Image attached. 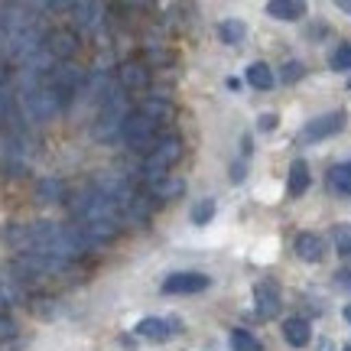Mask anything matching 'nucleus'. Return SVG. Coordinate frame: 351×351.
I'll use <instances>...</instances> for the list:
<instances>
[{"mask_svg":"<svg viewBox=\"0 0 351 351\" xmlns=\"http://www.w3.org/2000/svg\"><path fill=\"white\" fill-rule=\"evenodd\" d=\"M121 137H124V143L130 147V150L147 153V156H150V153L156 150V143H160V121H153L150 114H143L137 108V111L127 114Z\"/></svg>","mask_w":351,"mask_h":351,"instance_id":"1","label":"nucleus"},{"mask_svg":"<svg viewBox=\"0 0 351 351\" xmlns=\"http://www.w3.org/2000/svg\"><path fill=\"white\" fill-rule=\"evenodd\" d=\"M65 195L62 182H56V179H46V182H39V199L43 202H59Z\"/></svg>","mask_w":351,"mask_h":351,"instance_id":"23","label":"nucleus"},{"mask_svg":"<svg viewBox=\"0 0 351 351\" xmlns=\"http://www.w3.org/2000/svg\"><path fill=\"white\" fill-rule=\"evenodd\" d=\"M72 13H75L72 20H75L78 29H98L101 20H104V16H101V13H104L101 3H72Z\"/></svg>","mask_w":351,"mask_h":351,"instance_id":"13","label":"nucleus"},{"mask_svg":"<svg viewBox=\"0 0 351 351\" xmlns=\"http://www.w3.org/2000/svg\"><path fill=\"white\" fill-rule=\"evenodd\" d=\"M16 335V326H13L7 315H0V341H7V339H13Z\"/></svg>","mask_w":351,"mask_h":351,"instance_id":"28","label":"nucleus"},{"mask_svg":"<svg viewBox=\"0 0 351 351\" xmlns=\"http://www.w3.org/2000/svg\"><path fill=\"white\" fill-rule=\"evenodd\" d=\"M247 85L261 88V91L274 88V69H270L267 62H251L247 65Z\"/></svg>","mask_w":351,"mask_h":351,"instance_id":"17","label":"nucleus"},{"mask_svg":"<svg viewBox=\"0 0 351 351\" xmlns=\"http://www.w3.org/2000/svg\"><path fill=\"white\" fill-rule=\"evenodd\" d=\"M345 319H348V322H351V302H348V306H345Z\"/></svg>","mask_w":351,"mask_h":351,"instance_id":"35","label":"nucleus"},{"mask_svg":"<svg viewBox=\"0 0 351 351\" xmlns=\"http://www.w3.org/2000/svg\"><path fill=\"white\" fill-rule=\"evenodd\" d=\"M328 182H332V189L335 192H341V195H351V160L348 163H339L332 173H328Z\"/></svg>","mask_w":351,"mask_h":351,"instance_id":"20","label":"nucleus"},{"mask_svg":"<svg viewBox=\"0 0 351 351\" xmlns=\"http://www.w3.org/2000/svg\"><path fill=\"white\" fill-rule=\"evenodd\" d=\"M267 13L274 20H302L306 16V3H300V0H270Z\"/></svg>","mask_w":351,"mask_h":351,"instance_id":"15","label":"nucleus"},{"mask_svg":"<svg viewBox=\"0 0 351 351\" xmlns=\"http://www.w3.org/2000/svg\"><path fill=\"white\" fill-rule=\"evenodd\" d=\"M319 351H335V345H332V341H319Z\"/></svg>","mask_w":351,"mask_h":351,"instance_id":"33","label":"nucleus"},{"mask_svg":"<svg viewBox=\"0 0 351 351\" xmlns=\"http://www.w3.org/2000/svg\"><path fill=\"white\" fill-rule=\"evenodd\" d=\"M218 36H221V43H228V46H238V43H244V36H247V26L241 23V20H225V23L218 26Z\"/></svg>","mask_w":351,"mask_h":351,"instance_id":"19","label":"nucleus"},{"mask_svg":"<svg viewBox=\"0 0 351 351\" xmlns=\"http://www.w3.org/2000/svg\"><path fill=\"white\" fill-rule=\"evenodd\" d=\"M293 251L300 254L306 263H319L326 257V241L319 238V234H313V231H302V234H296V241H293Z\"/></svg>","mask_w":351,"mask_h":351,"instance_id":"10","label":"nucleus"},{"mask_svg":"<svg viewBox=\"0 0 351 351\" xmlns=\"http://www.w3.org/2000/svg\"><path fill=\"white\" fill-rule=\"evenodd\" d=\"M339 7H341V10H345V13H351V0H341Z\"/></svg>","mask_w":351,"mask_h":351,"instance_id":"34","label":"nucleus"},{"mask_svg":"<svg viewBox=\"0 0 351 351\" xmlns=\"http://www.w3.org/2000/svg\"><path fill=\"white\" fill-rule=\"evenodd\" d=\"M283 339H287L293 348H302V345H309V339H313V328H309V322H306V319L293 315V319H287V322H283Z\"/></svg>","mask_w":351,"mask_h":351,"instance_id":"14","label":"nucleus"},{"mask_svg":"<svg viewBox=\"0 0 351 351\" xmlns=\"http://www.w3.org/2000/svg\"><path fill=\"white\" fill-rule=\"evenodd\" d=\"M212 218H215V202L212 199H202L199 205L192 208V221H195V225H208Z\"/></svg>","mask_w":351,"mask_h":351,"instance_id":"24","label":"nucleus"},{"mask_svg":"<svg viewBox=\"0 0 351 351\" xmlns=\"http://www.w3.org/2000/svg\"><path fill=\"white\" fill-rule=\"evenodd\" d=\"M332 69L348 72V69H351V46H339V49L332 52Z\"/></svg>","mask_w":351,"mask_h":351,"instance_id":"26","label":"nucleus"},{"mask_svg":"<svg viewBox=\"0 0 351 351\" xmlns=\"http://www.w3.org/2000/svg\"><path fill=\"white\" fill-rule=\"evenodd\" d=\"M345 121H348V111H332V114H322V117H315V121H309V124L302 127L300 134H296V140L300 143H319V140L326 137H335L341 127H345Z\"/></svg>","mask_w":351,"mask_h":351,"instance_id":"5","label":"nucleus"},{"mask_svg":"<svg viewBox=\"0 0 351 351\" xmlns=\"http://www.w3.org/2000/svg\"><path fill=\"white\" fill-rule=\"evenodd\" d=\"M231 179H234V182H241V179H244V163H234V173H231Z\"/></svg>","mask_w":351,"mask_h":351,"instance_id":"32","label":"nucleus"},{"mask_svg":"<svg viewBox=\"0 0 351 351\" xmlns=\"http://www.w3.org/2000/svg\"><path fill=\"white\" fill-rule=\"evenodd\" d=\"M65 101L52 91L49 85H36L29 88V91H23V117H29V121H52L56 114L62 111Z\"/></svg>","mask_w":351,"mask_h":351,"instance_id":"4","label":"nucleus"},{"mask_svg":"<svg viewBox=\"0 0 351 351\" xmlns=\"http://www.w3.org/2000/svg\"><path fill=\"white\" fill-rule=\"evenodd\" d=\"M231 351H263V345L254 339L251 332L234 328V332H231Z\"/></svg>","mask_w":351,"mask_h":351,"instance_id":"21","label":"nucleus"},{"mask_svg":"<svg viewBox=\"0 0 351 351\" xmlns=\"http://www.w3.org/2000/svg\"><path fill=\"white\" fill-rule=\"evenodd\" d=\"M332 238H335V247H339L341 257H351V228L339 225L335 231H332Z\"/></svg>","mask_w":351,"mask_h":351,"instance_id":"25","label":"nucleus"},{"mask_svg":"<svg viewBox=\"0 0 351 351\" xmlns=\"http://www.w3.org/2000/svg\"><path fill=\"white\" fill-rule=\"evenodd\" d=\"M182 156V143L176 137H160V143H156V150L143 160V179L147 182H160L163 176H169V169H173V163Z\"/></svg>","mask_w":351,"mask_h":351,"instance_id":"3","label":"nucleus"},{"mask_svg":"<svg viewBox=\"0 0 351 351\" xmlns=\"http://www.w3.org/2000/svg\"><path fill=\"white\" fill-rule=\"evenodd\" d=\"M117 82H121V88H127V91H140V88H147V82H150V72H147V65L127 62V65H121Z\"/></svg>","mask_w":351,"mask_h":351,"instance_id":"12","label":"nucleus"},{"mask_svg":"<svg viewBox=\"0 0 351 351\" xmlns=\"http://www.w3.org/2000/svg\"><path fill=\"white\" fill-rule=\"evenodd\" d=\"M208 276L205 274H173L163 280V293L166 296H173V293H202V289H208Z\"/></svg>","mask_w":351,"mask_h":351,"instance_id":"8","label":"nucleus"},{"mask_svg":"<svg viewBox=\"0 0 351 351\" xmlns=\"http://www.w3.org/2000/svg\"><path fill=\"white\" fill-rule=\"evenodd\" d=\"M127 108H124V95H117L114 91L111 98L101 104L98 111V121H95V127H91V134H95V140H101V143H111V140L121 137V130H124V121H127Z\"/></svg>","mask_w":351,"mask_h":351,"instance_id":"2","label":"nucleus"},{"mask_svg":"<svg viewBox=\"0 0 351 351\" xmlns=\"http://www.w3.org/2000/svg\"><path fill=\"white\" fill-rule=\"evenodd\" d=\"M173 332H179V319H140L137 322V335L150 341H166Z\"/></svg>","mask_w":351,"mask_h":351,"instance_id":"9","label":"nucleus"},{"mask_svg":"<svg viewBox=\"0 0 351 351\" xmlns=\"http://www.w3.org/2000/svg\"><path fill=\"white\" fill-rule=\"evenodd\" d=\"M302 72H306V65L293 59V62L283 65V82H287V85H293V82H300V78H302Z\"/></svg>","mask_w":351,"mask_h":351,"instance_id":"27","label":"nucleus"},{"mask_svg":"<svg viewBox=\"0 0 351 351\" xmlns=\"http://www.w3.org/2000/svg\"><path fill=\"white\" fill-rule=\"evenodd\" d=\"M306 189H309V166L302 163V160H293V166H289V182H287L289 199H300Z\"/></svg>","mask_w":351,"mask_h":351,"instance_id":"16","label":"nucleus"},{"mask_svg":"<svg viewBox=\"0 0 351 351\" xmlns=\"http://www.w3.org/2000/svg\"><path fill=\"white\" fill-rule=\"evenodd\" d=\"M153 195H156V199H176V195H182V192H186V182H182V179H179V176H163V179H160V182H153Z\"/></svg>","mask_w":351,"mask_h":351,"instance_id":"18","label":"nucleus"},{"mask_svg":"<svg viewBox=\"0 0 351 351\" xmlns=\"http://www.w3.org/2000/svg\"><path fill=\"white\" fill-rule=\"evenodd\" d=\"M43 49L49 52L56 62H69L78 52V36L69 33V29H52L49 36H46V43H43Z\"/></svg>","mask_w":351,"mask_h":351,"instance_id":"7","label":"nucleus"},{"mask_svg":"<svg viewBox=\"0 0 351 351\" xmlns=\"http://www.w3.org/2000/svg\"><path fill=\"white\" fill-rule=\"evenodd\" d=\"M345 351H351V345H348V348H345Z\"/></svg>","mask_w":351,"mask_h":351,"instance_id":"36","label":"nucleus"},{"mask_svg":"<svg viewBox=\"0 0 351 351\" xmlns=\"http://www.w3.org/2000/svg\"><path fill=\"white\" fill-rule=\"evenodd\" d=\"M140 111H143V114H150L153 121H160V124H163L166 117H169V114H173V108H169V104H166V101L153 98V101H147V104H143V108H140Z\"/></svg>","mask_w":351,"mask_h":351,"instance_id":"22","label":"nucleus"},{"mask_svg":"<svg viewBox=\"0 0 351 351\" xmlns=\"http://www.w3.org/2000/svg\"><path fill=\"white\" fill-rule=\"evenodd\" d=\"M46 85H49L62 101H69L78 88L85 85V72H82L78 65H72V62H56V69L46 75Z\"/></svg>","mask_w":351,"mask_h":351,"instance_id":"6","label":"nucleus"},{"mask_svg":"<svg viewBox=\"0 0 351 351\" xmlns=\"http://www.w3.org/2000/svg\"><path fill=\"white\" fill-rule=\"evenodd\" d=\"M13 300H16V293H13L7 283H0V313H3L7 306H13Z\"/></svg>","mask_w":351,"mask_h":351,"instance_id":"29","label":"nucleus"},{"mask_svg":"<svg viewBox=\"0 0 351 351\" xmlns=\"http://www.w3.org/2000/svg\"><path fill=\"white\" fill-rule=\"evenodd\" d=\"M335 283L345 287V289H351V270H339V274H335Z\"/></svg>","mask_w":351,"mask_h":351,"instance_id":"30","label":"nucleus"},{"mask_svg":"<svg viewBox=\"0 0 351 351\" xmlns=\"http://www.w3.org/2000/svg\"><path fill=\"white\" fill-rule=\"evenodd\" d=\"M276 127V114H261V130H274Z\"/></svg>","mask_w":351,"mask_h":351,"instance_id":"31","label":"nucleus"},{"mask_svg":"<svg viewBox=\"0 0 351 351\" xmlns=\"http://www.w3.org/2000/svg\"><path fill=\"white\" fill-rule=\"evenodd\" d=\"M254 300H257V315L261 319H274L276 313H280V293H276L274 283H257V289H254Z\"/></svg>","mask_w":351,"mask_h":351,"instance_id":"11","label":"nucleus"}]
</instances>
